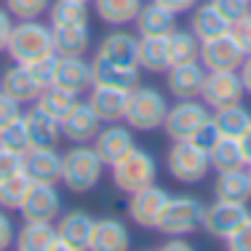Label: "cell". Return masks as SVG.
<instances>
[{
    "label": "cell",
    "mask_w": 251,
    "mask_h": 251,
    "mask_svg": "<svg viewBox=\"0 0 251 251\" xmlns=\"http://www.w3.org/2000/svg\"><path fill=\"white\" fill-rule=\"evenodd\" d=\"M243 97H246V88H243L238 70H219V73L206 75L201 99L211 107V112L230 107V104H238V101H243Z\"/></svg>",
    "instance_id": "11"
},
{
    "label": "cell",
    "mask_w": 251,
    "mask_h": 251,
    "mask_svg": "<svg viewBox=\"0 0 251 251\" xmlns=\"http://www.w3.org/2000/svg\"><path fill=\"white\" fill-rule=\"evenodd\" d=\"M56 225L51 222H25L19 232H16L14 249L19 251H53L56 243Z\"/></svg>",
    "instance_id": "30"
},
{
    "label": "cell",
    "mask_w": 251,
    "mask_h": 251,
    "mask_svg": "<svg viewBox=\"0 0 251 251\" xmlns=\"http://www.w3.org/2000/svg\"><path fill=\"white\" fill-rule=\"evenodd\" d=\"M211 121L219 128V134H222V136H235V139H241L243 131L251 126V110H249V107H243V101H238V104L214 110L211 112Z\"/></svg>",
    "instance_id": "33"
},
{
    "label": "cell",
    "mask_w": 251,
    "mask_h": 251,
    "mask_svg": "<svg viewBox=\"0 0 251 251\" xmlns=\"http://www.w3.org/2000/svg\"><path fill=\"white\" fill-rule=\"evenodd\" d=\"M59 126H62V136L67 142H73V145H91L104 123H101V118L94 112V107L88 104V99L86 101L77 99L75 107L62 118Z\"/></svg>",
    "instance_id": "13"
},
{
    "label": "cell",
    "mask_w": 251,
    "mask_h": 251,
    "mask_svg": "<svg viewBox=\"0 0 251 251\" xmlns=\"http://www.w3.org/2000/svg\"><path fill=\"white\" fill-rule=\"evenodd\" d=\"M211 121V107L201 97L198 99H176V104L169 107L163 121V131L171 142H184L193 139V134L203 123Z\"/></svg>",
    "instance_id": "7"
},
{
    "label": "cell",
    "mask_w": 251,
    "mask_h": 251,
    "mask_svg": "<svg viewBox=\"0 0 251 251\" xmlns=\"http://www.w3.org/2000/svg\"><path fill=\"white\" fill-rule=\"evenodd\" d=\"M0 147L14 150V152H22V155L32 147V145H29V131H27L25 115L16 118L14 123H8L5 128H0Z\"/></svg>",
    "instance_id": "38"
},
{
    "label": "cell",
    "mask_w": 251,
    "mask_h": 251,
    "mask_svg": "<svg viewBox=\"0 0 251 251\" xmlns=\"http://www.w3.org/2000/svg\"><path fill=\"white\" fill-rule=\"evenodd\" d=\"M53 0H5V8L11 11L16 22H27V19H40L43 14H49Z\"/></svg>",
    "instance_id": "39"
},
{
    "label": "cell",
    "mask_w": 251,
    "mask_h": 251,
    "mask_svg": "<svg viewBox=\"0 0 251 251\" xmlns=\"http://www.w3.org/2000/svg\"><path fill=\"white\" fill-rule=\"evenodd\" d=\"M208 70L201 62H187V64H174L166 70V88L174 99H198L206 83Z\"/></svg>",
    "instance_id": "16"
},
{
    "label": "cell",
    "mask_w": 251,
    "mask_h": 251,
    "mask_svg": "<svg viewBox=\"0 0 251 251\" xmlns=\"http://www.w3.org/2000/svg\"><path fill=\"white\" fill-rule=\"evenodd\" d=\"M110 169H112V182H115V187L126 195L136 193V190L147 187V184H152L155 179H158V163H155L152 152L142 150V147L128 150L123 158H118Z\"/></svg>",
    "instance_id": "4"
},
{
    "label": "cell",
    "mask_w": 251,
    "mask_h": 251,
    "mask_svg": "<svg viewBox=\"0 0 251 251\" xmlns=\"http://www.w3.org/2000/svg\"><path fill=\"white\" fill-rule=\"evenodd\" d=\"M136 49H139V35L128 32L126 27H115V32L101 38L97 56H104V59H110V62L126 64V67H139V64H136Z\"/></svg>",
    "instance_id": "21"
},
{
    "label": "cell",
    "mask_w": 251,
    "mask_h": 251,
    "mask_svg": "<svg viewBox=\"0 0 251 251\" xmlns=\"http://www.w3.org/2000/svg\"><path fill=\"white\" fill-rule=\"evenodd\" d=\"M131 246V232L121 219L115 217H101L94 222L91 235V251H126Z\"/></svg>",
    "instance_id": "24"
},
{
    "label": "cell",
    "mask_w": 251,
    "mask_h": 251,
    "mask_svg": "<svg viewBox=\"0 0 251 251\" xmlns=\"http://www.w3.org/2000/svg\"><path fill=\"white\" fill-rule=\"evenodd\" d=\"M29 187H32V179L25 171L3 179L0 182V208H5V211H19L22 203L27 198V193H29Z\"/></svg>",
    "instance_id": "36"
},
{
    "label": "cell",
    "mask_w": 251,
    "mask_h": 251,
    "mask_svg": "<svg viewBox=\"0 0 251 251\" xmlns=\"http://www.w3.org/2000/svg\"><path fill=\"white\" fill-rule=\"evenodd\" d=\"M230 32H232V38L241 43V49L246 51V56H249V53H251V11L230 27Z\"/></svg>",
    "instance_id": "46"
},
{
    "label": "cell",
    "mask_w": 251,
    "mask_h": 251,
    "mask_svg": "<svg viewBox=\"0 0 251 251\" xmlns=\"http://www.w3.org/2000/svg\"><path fill=\"white\" fill-rule=\"evenodd\" d=\"M136 64L142 73L166 75L169 70V35H139V49H136Z\"/></svg>",
    "instance_id": "23"
},
{
    "label": "cell",
    "mask_w": 251,
    "mask_h": 251,
    "mask_svg": "<svg viewBox=\"0 0 251 251\" xmlns=\"http://www.w3.org/2000/svg\"><path fill=\"white\" fill-rule=\"evenodd\" d=\"M145 0H94L99 22L107 27H128L134 25Z\"/></svg>",
    "instance_id": "29"
},
{
    "label": "cell",
    "mask_w": 251,
    "mask_h": 251,
    "mask_svg": "<svg viewBox=\"0 0 251 251\" xmlns=\"http://www.w3.org/2000/svg\"><path fill=\"white\" fill-rule=\"evenodd\" d=\"M166 169L182 184H201L211 174V160H208L206 150H201L193 142L184 139V142H171L169 152H166Z\"/></svg>",
    "instance_id": "6"
},
{
    "label": "cell",
    "mask_w": 251,
    "mask_h": 251,
    "mask_svg": "<svg viewBox=\"0 0 251 251\" xmlns=\"http://www.w3.org/2000/svg\"><path fill=\"white\" fill-rule=\"evenodd\" d=\"M0 91L8 94L14 101H19V104L25 107V104H35L43 88L35 83V77L29 75V70L25 64L14 62L11 67L3 70V75H0Z\"/></svg>",
    "instance_id": "20"
},
{
    "label": "cell",
    "mask_w": 251,
    "mask_h": 251,
    "mask_svg": "<svg viewBox=\"0 0 251 251\" xmlns=\"http://www.w3.org/2000/svg\"><path fill=\"white\" fill-rule=\"evenodd\" d=\"M94 222L97 219L91 217L88 211H62V217L56 219V235L67 243L70 251H83L91 246V235H94Z\"/></svg>",
    "instance_id": "17"
},
{
    "label": "cell",
    "mask_w": 251,
    "mask_h": 251,
    "mask_svg": "<svg viewBox=\"0 0 251 251\" xmlns=\"http://www.w3.org/2000/svg\"><path fill=\"white\" fill-rule=\"evenodd\" d=\"M238 75H241V80H243V88H246V94H251V53L246 59H243V64H241V70H238Z\"/></svg>",
    "instance_id": "51"
},
{
    "label": "cell",
    "mask_w": 251,
    "mask_h": 251,
    "mask_svg": "<svg viewBox=\"0 0 251 251\" xmlns=\"http://www.w3.org/2000/svg\"><path fill=\"white\" fill-rule=\"evenodd\" d=\"M214 201L227 203H249L251 201V179L246 169L219 171L214 179Z\"/></svg>",
    "instance_id": "28"
},
{
    "label": "cell",
    "mask_w": 251,
    "mask_h": 251,
    "mask_svg": "<svg viewBox=\"0 0 251 251\" xmlns=\"http://www.w3.org/2000/svg\"><path fill=\"white\" fill-rule=\"evenodd\" d=\"M241 147H243V155H246V166H251V126H249L246 131H243Z\"/></svg>",
    "instance_id": "52"
},
{
    "label": "cell",
    "mask_w": 251,
    "mask_h": 251,
    "mask_svg": "<svg viewBox=\"0 0 251 251\" xmlns=\"http://www.w3.org/2000/svg\"><path fill=\"white\" fill-rule=\"evenodd\" d=\"M91 73H94V83L99 86H118V88H134L139 86V67H126V64L110 62L104 56H94L91 59Z\"/></svg>",
    "instance_id": "26"
},
{
    "label": "cell",
    "mask_w": 251,
    "mask_h": 251,
    "mask_svg": "<svg viewBox=\"0 0 251 251\" xmlns=\"http://www.w3.org/2000/svg\"><path fill=\"white\" fill-rule=\"evenodd\" d=\"M56 56H86L91 49V29L86 27H51Z\"/></svg>",
    "instance_id": "31"
},
{
    "label": "cell",
    "mask_w": 251,
    "mask_h": 251,
    "mask_svg": "<svg viewBox=\"0 0 251 251\" xmlns=\"http://www.w3.org/2000/svg\"><path fill=\"white\" fill-rule=\"evenodd\" d=\"M225 246L230 251H251V217L232 232L230 238L225 241Z\"/></svg>",
    "instance_id": "44"
},
{
    "label": "cell",
    "mask_w": 251,
    "mask_h": 251,
    "mask_svg": "<svg viewBox=\"0 0 251 251\" xmlns=\"http://www.w3.org/2000/svg\"><path fill=\"white\" fill-rule=\"evenodd\" d=\"M91 147L97 150V155L101 158V163L112 166L118 158H123L128 150H134V147H136L134 128H131L128 123L121 126V121H118V123H104V126H101V131L97 134V139L91 142Z\"/></svg>",
    "instance_id": "14"
},
{
    "label": "cell",
    "mask_w": 251,
    "mask_h": 251,
    "mask_svg": "<svg viewBox=\"0 0 251 251\" xmlns=\"http://www.w3.org/2000/svg\"><path fill=\"white\" fill-rule=\"evenodd\" d=\"M53 86L64 88V91L75 94V97L88 94L94 86L91 62H86V56H59L56 73H53Z\"/></svg>",
    "instance_id": "15"
},
{
    "label": "cell",
    "mask_w": 251,
    "mask_h": 251,
    "mask_svg": "<svg viewBox=\"0 0 251 251\" xmlns=\"http://www.w3.org/2000/svg\"><path fill=\"white\" fill-rule=\"evenodd\" d=\"M246 51L241 49L232 32H225L214 40H203L201 43V64L208 73H219V70H241Z\"/></svg>",
    "instance_id": "12"
},
{
    "label": "cell",
    "mask_w": 251,
    "mask_h": 251,
    "mask_svg": "<svg viewBox=\"0 0 251 251\" xmlns=\"http://www.w3.org/2000/svg\"><path fill=\"white\" fill-rule=\"evenodd\" d=\"M80 3H94V0H80Z\"/></svg>",
    "instance_id": "54"
},
{
    "label": "cell",
    "mask_w": 251,
    "mask_h": 251,
    "mask_svg": "<svg viewBox=\"0 0 251 251\" xmlns=\"http://www.w3.org/2000/svg\"><path fill=\"white\" fill-rule=\"evenodd\" d=\"M49 19L51 27H86L91 11H88V3H80V0H53Z\"/></svg>",
    "instance_id": "34"
},
{
    "label": "cell",
    "mask_w": 251,
    "mask_h": 251,
    "mask_svg": "<svg viewBox=\"0 0 251 251\" xmlns=\"http://www.w3.org/2000/svg\"><path fill=\"white\" fill-rule=\"evenodd\" d=\"M208 160H211V169L217 174L246 169V155H243L241 139H235V136H219V142L208 150Z\"/></svg>",
    "instance_id": "32"
},
{
    "label": "cell",
    "mask_w": 251,
    "mask_h": 251,
    "mask_svg": "<svg viewBox=\"0 0 251 251\" xmlns=\"http://www.w3.org/2000/svg\"><path fill=\"white\" fill-rule=\"evenodd\" d=\"M201 62V40L195 38L193 29H174L169 35V67L174 64Z\"/></svg>",
    "instance_id": "35"
},
{
    "label": "cell",
    "mask_w": 251,
    "mask_h": 251,
    "mask_svg": "<svg viewBox=\"0 0 251 251\" xmlns=\"http://www.w3.org/2000/svg\"><path fill=\"white\" fill-rule=\"evenodd\" d=\"M219 136H222V134H219V128L214 126V121H208V123H203L201 128L193 134V139H187V142H193L195 147H201V150L208 152V150H211V147L219 142Z\"/></svg>",
    "instance_id": "43"
},
{
    "label": "cell",
    "mask_w": 251,
    "mask_h": 251,
    "mask_svg": "<svg viewBox=\"0 0 251 251\" xmlns=\"http://www.w3.org/2000/svg\"><path fill=\"white\" fill-rule=\"evenodd\" d=\"M203 214H206V206L193 198V195H171L169 203H166L163 214H160L155 230L160 235H193V232L201 230L203 225Z\"/></svg>",
    "instance_id": "5"
},
{
    "label": "cell",
    "mask_w": 251,
    "mask_h": 251,
    "mask_svg": "<svg viewBox=\"0 0 251 251\" xmlns=\"http://www.w3.org/2000/svg\"><path fill=\"white\" fill-rule=\"evenodd\" d=\"M166 112H169V99L155 86H134L128 94V107H126L123 121L134 131H158L163 128Z\"/></svg>",
    "instance_id": "3"
},
{
    "label": "cell",
    "mask_w": 251,
    "mask_h": 251,
    "mask_svg": "<svg viewBox=\"0 0 251 251\" xmlns=\"http://www.w3.org/2000/svg\"><path fill=\"white\" fill-rule=\"evenodd\" d=\"M25 174L32 182H62V152L56 147H29L25 152Z\"/></svg>",
    "instance_id": "19"
},
{
    "label": "cell",
    "mask_w": 251,
    "mask_h": 251,
    "mask_svg": "<svg viewBox=\"0 0 251 251\" xmlns=\"http://www.w3.org/2000/svg\"><path fill=\"white\" fill-rule=\"evenodd\" d=\"M214 5L222 11V16L230 25H235L238 19H243L251 11V0H214Z\"/></svg>",
    "instance_id": "42"
},
{
    "label": "cell",
    "mask_w": 251,
    "mask_h": 251,
    "mask_svg": "<svg viewBox=\"0 0 251 251\" xmlns=\"http://www.w3.org/2000/svg\"><path fill=\"white\" fill-rule=\"evenodd\" d=\"M22 115H25V112H22L19 101H14L8 94L0 91V128H5L8 123H14L16 118H22Z\"/></svg>",
    "instance_id": "45"
},
{
    "label": "cell",
    "mask_w": 251,
    "mask_h": 251,
    "mask_svg": "<svg viewBox=\"0 0 251 251\" xmlns=\"http://www.w3.org/2000/svg\"><path fill=\"white\" fill-rule=\"evenodd\" d=\"M104 163L91 145H73L62 152V184L75 195H86L101 182Z\"/></svg>",
    "instance_id": "1"
},
{
    "label": "cell",
    "mask_w": 251,
    "mask_h": 251,
    "mask_svg": "<svg viewBox=\"0 0 251 251\" xmlns=\"http://www.w3.org/2000/svg\"><path fill=\"white\" fill-rule=\"evenodd\" d=\"M160 249H163V251H190L193 246H190V241L184 235H169Z\"/></svg>",
    "instance_id": "50"
},
{
    "label": "cell",
    "mask_w": 251,
    "mask_h": 251,
    "mask_svg": "<svg viewBox=\"0 0 251 251\" xmlns=\"http://www.w3.org/2000/svg\"><path fill=\"white\" fill-rule=\"evenodd\" d=\"M8 56L16 64H29L35 59L51 56L53 51V32L49 25H43L40 19H27V22H16L14 32L8 40Z\"/></svg>",
    "instance_id": "2"
},
{
    "label": "cell",
    "mask_w": 251,
    "mask_h": 251,
    "mask_svg": "<svg viewBox=\"0 0 251 251\" xmlns=\"http://www.w3.org/2000/svg\"><path fill=\"white\" fill-rule=\"evenodd\" d=\"M246 171H249V179H251V166H246Z\"/></svg>",
    "instance_id": "53"
},
{
    "label": "cell",
    "mask_w": 251,
    "mask_h": 251,
    "mask_svg": "<svg viewBox=\"0 0 251 251\" xmlns=\"http://www.w3.org/2000/svg\"><path fill=\"white\" fill-rule=\"evenodd\" d=\"M19 171H25V155L0 147V182L14 176V174H19Z\"/></svg>",
    "instance_id": "41"
},
{
    "label": "cell",
    "mask_w": 251,
    "mask_h": 251,
    "mask_svg": "<svg viewBox=\"0 0 251 251\" xmlns=\"http://www.w3.org/2000/svg\"><path fill=\"white\" fill-rule=\"evenodd\" d=\"M75 101H77L75 94L64 91V88H59V86H49V88H43V91H40V97H38V101H35V104L62 123V118L75 107Z\"/></svg>",
    "instance_id": "37"
},
{
    "label": "cell",
    "mask_w": 251,
    "mask_h": 251,
    "mask_svg": "<svg viewBox=\"0 0 251 251\" xmlns=\"http://www.w3.org/2000/svg\"><path fill=\"white\" fill-rule=\"evenodd\" d=\"M14 25H16V19L11 16V11L3 5V8H0V53L8 49V40H11V32H14Z\"/></svg>",
    "instance_id": "48"
},
{
    "label": "cell",
    "mask_w": 251,
    "mask_h": 251,
    "mask_svg": "<svg viewBox=\"0 0 251 251\" xmlns=\"http://www.w3.org/2000/svg\"><path fill=\"white\" fill-rule=\"evenodd\" d=\"M56 53H51V56H43V59H35V62L25 64L29 70V75L35 77V83H38L40 88H49L53 86V73H56Z\"/></svg>",
    "instance_id": "40"
},
{
    "label": "cell",
    "mask_w": 251,
    "mask_h": 251,
    "mask_svg": "<svg viewBox=\"0 0 251 251\" xmlns=\"http://www.w3.org/2000/svg\"><path fill=\"white\" fill-rule=\"evenodd\" d=\"M128 88L118 86H99L94 83L88 91V104L94 107V112L101 118V123H118L123 121L126 107H128Z\"/></svg>",
    "instance_id": "18"
},
{
    "label": "cell",
    "mask_w": 251,
    "mask_h": 251,
    "mask_svg": "<svg viewBox=\"0 0 251 251\" xmlns=\"http://www.w3.org/2000/svg\"><path fill=\"white\" fill-rule=\"evenodd\" d=\"M251 217L246 203H227V201H214L211 206H206V214H203V225L201 230L206 232L214 241H227L232 232L238 230L246 219Z\"/></svg>",
    "instance_id": "8"
},
{
    "label": "cell",
    "mask_w": 251,
    "mask_h": 251,
    "mask_svg": "<svg viewBox=\"0 0 251 251\" xmlns=\"http://www.w3.org/2000/svg\"><path fill=\"white\" fill-rule=\"evenodd\" d=\"M25 123L29 131V145L32 147H56L62 142V126L56 118H51L38 104L29 112H25Z\"/></svg>",
    "instance_id": "27"
},
{
    "label": "cell",
    "mask_w": 251,
    "mask_h": 251,
    "mask_svg": "<svg viewBox=\"0 0 251 251\" xmlns=\"http://www.w3.org/2000/svg\"><path fill=\"white\" fill-rule=\"evenodd\" d=\"M230 22L222 16V11L214 5V0H203L193 11H190V29L195 32V38L201 40H214L219 35L230 32Z\"/></svg>",
    "instance_id": "22"
},
{
    "label": "cell",
    "mask_w": 251,
    "mask_h": 251,
    "mask_svg": "<svg viewBox=\"0 0 251 251\" xmlns=\"http://www.w3.org/2000/svg\"><path fill=\"white\" fill-rule=\"evenodd\" d=\"M16 241V225L5 208H0V251L11 249Z\"/></svg>",
    "instance_id": "47"
},
{
    "label": "cell",
    "mask_w": 251,
    "mask_h": 251,
    "mask_svg": "<svg viewBox=\"0 0 251 251\" xmlns=\"http://www.w3.org/2000/svg\"><path fill=\"white\" fill-rule=\"evenodd\" d=\"M62 208H64V201H62V193L56 190V184L32 182V187H29L19 214H22L25 222H51V225H56V219L62 217Z\"/></svg>",
    "instance_id": "9"
},
{
    "label": "cell",
    "mask_w": 251,
    "mask_h": 251,
    "mask_svg": "<svg viewBox=\"0 0 251 251\" xmlns=\"http://www.w3.org/2000/svg\"><path fill=\"white\" fill-rule=\"evenodd\" d=\"M169 190L160 184H147V187L136 190L128 195V219L134 225H139L142 230H155L160 214H163L166 203H169Z\"/></svg>",
    "instance_id": "10"
},
{
    "label": "cell",
    "mask_w": 251,
    "mask_h": 251,
    "mask_svg": "<svg viewBox=\"0 0 251 251\" xmlns=\"http://www.w3.org/2000/svg\"><path fill=\"white\" fill-rule=\"evenodd\" d=\"M155 3H160L163 8L174 11V14L179 16V14H190V11H193L201 0H155Z\"/></svg>",
    "instance_id": "49"
},
{
    "label": "cell",
    "mask_w": 251,
    "mask_h": 251,
    "mask_svg": "<svg viewBox=\"0 0 251 251\" xmlns=\"http://www.w3.org/2000/svg\"><path fill=\"white\" fill-rule=\"evenodd\" d=\"M134 27L142 38H147V35H171L176 29V14L150 0V3H142L139 14L134 19Z\"/></svg>",
    "instance_id": "25"
}]
</instances>
